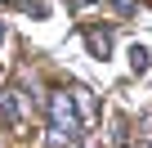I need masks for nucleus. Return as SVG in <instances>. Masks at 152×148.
<instances>
[{"instance_id":"7ed1b4c3","label":"nucleus","mask_w":152,"mask_h":148,"mask_svg":"<svg viewBox=\"0 0 152 148\" xmlns=\"http://www.w3.org/2000/svg\"><path fill=\"white\" fill-rule=\"evenodd\" d=\"M85 45L94 58H107L112 54V32H99V27H85Z\"/></svg>"},{"instance_id":"6e6552de","label":"nucleus","mask_w":152,"mask_h":148,"mask_svg":"<svg viewBox=\"0 0 152 148\" xmlns=\"http://www.w3.org/2000/svg\"><path fill=\"white\" fill-rule=\"evenodd\" d=\"M0 45H5V23H0Z\"/></svg>"},{"instance_id":"f03ea898","label":"nucleus","mask_w":152,"mask_h":148,"mask_svg":"<svg viewBox=\"0 0 152 148\" xmlns=\"http://www.w3.org/2000/svg\"><path fill=\"white\" fill-rule=\"evenodd\" d=\"M36 108H45V99L36 94V85H31L27 77H18L14 85L0 90V121H5L9 130H23V126H27V117H31Z\"/></svg>"},{"instance_id":"1a4fd4ad","label":"nucleus","mask_w":152,"mask_h":148,"mask_svg":"<svg viewBox=\"0 0 152 148\" xmlns=\"http://www.w3.org/2000/svg\"><path fill=\"white\" fill-rule=\"evenodd\" d=\"M143 5H148V9H152V0H143Z\"/></svg>"},{"instance_id":"423d86ee","label":"nucleus","mask_w":152,"mask_h":148,"mask_svg":"<svg viewBox=\"0 0 152 148\" xmlns=\"http://www.w3.org/2000/svg\"><path fill=\"white\" fill-rule=\"evenodd\" d=\"M112 9H116V14H134V9H139V0H112Z\"/></svg>"},{"instance_id":"0eeeda50","label":"nucleus","mask_w":152,"mask_h":148,"mask_svg":"<svg viewBox=\"0 0 152 148\" xmlns=\"http://www.w3.org/2000/svg\"><path fill=\"white\" fill-rule=\"evenodd\" d=\"M0 5H5V9H14V5H23V0H0Z\"/></svg>"},{"instance_id":"20e7f679","label":"nucleus","mask_w":152,"mask_h":148,"mask_svg":"<svg viewBox=\"0 0 152 148\" xmlns=\"http://www.w3.org/2000/svg\"><path fill=\"white\" fill-rule=\"evenodd\" d=\"M72 99H76V108H81V117H85V126L99 117V103H94V90H85V85H72Z\"/></svg>"},{"instance_id":"f257e3e1","label":"nucleus","mask_w":152,"mask_h":148,"mask_svg":"<svg viewBox=\"0 0 152 148\" xmlns=\"http://www.w3.org/2000/svg\"><path fill=\"white\" fill-rule=\"evenodd\" d=\"M45 121H49V130H45L49 148H81L85 144V117L76 108L72 90H49L45 94Z\"/></svg>"},{"instance_id":"39448f33","label":"nucleus","mask_w":152,"mask_h":148,"mask_svg":"<svg viewBox=\"0 0 152 148\" xmlns=\"http://www.w3.org/2000/svg\"><path fill=\"white\" fill-rule=\"evenodd\" d=\"M148 63H152V54H148L143 45H134V49H130V72H134V77H143Z\"/></svg>"}]
</instances>
